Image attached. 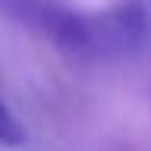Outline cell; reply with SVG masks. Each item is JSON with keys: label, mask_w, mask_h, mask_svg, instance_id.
Returning <instances> with one entry per match:
<instances>
[{"label": "cell", "mask_w": 151, "mask_h": 151, "mask_svg": "<svg viewBox=\"0 0 151 151\" xmlns=\"http://www.w3.org/2000/svg\"><path fill=\"white\" fill-rule=\"evenodd\" d=\"M0 13L16 25L35 32L60 54L76 60H94L91 16L76 13L60 0H0Z\"/></svg>", "instance_id": "cell-1"}, {"label": "cell", "mask_w": 151, "mask_h": 151, "mask_svg": "<svg viewBox=\"0 0 151 151\" xmlns=\"http://www.w3.org/2000/svg\"><path fill=\"white\" fill-rule=\"evenodd\" d=\"M94 60L151 57V0H116L91 13Z\"/></svg>", "instance_id": "cell-2"}, {"label": "cell", "mask_w": 151, "mask_h": 151, "mask_svg": "<svg viewBox=\"0 0 151 151\" xmlns=\"http://www.w3.org/2000/svg\"><path fill=\"white\" fill-rule=\"evenodd\" d=\"M22 142H25V126L0 101V145H22Z\"/></svg>", "instance_id": "cell-3"}]
</instances>
